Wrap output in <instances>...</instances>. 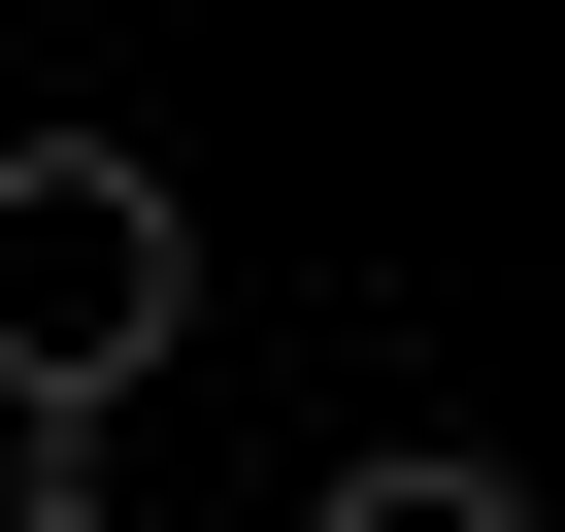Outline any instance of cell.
I'll list each match as a JSON object with an SVG mask.
<instances>
[{"mask_svg": "<svg viewBox=\"0 0 565 532\" xmlns=\"http://www.w3.org/2000/svg\"><path fill=\"white\" fill-rule=\"evenodd\" d=\"M300 532H532V466H466V433H399V466H333Z\"/></svg>", "mask_w": 565, "mask_h": 532, "instance_id": "2", "label": "cell"}, {"mask_svg": "<svg viewBox=\"0 0 565 532\" xmlns=\"http://www.w3.org/2000/svg\"><path fill=\"white\" fill-rule=\"evenodd\" d=\"M167 333H200V200H167L134 134H0V400L100 433Z\"/></svg>", "mask_w": 565, "mask_h": 532, "instance_id": "1", "label": "cell"}, {"mask_svg": "<svg viewBox=\"0 0 565 532\" xmlns=\"http://www.w3.org/2000/svg\"><path fill=\"white\" fill-rule=\"evenodd\" d=\"M0 532H100V499H0Z\"/></svg>", "mask_w": 565, "mask_h": 532, "instance_id": "3", "label": "cell"}]
</instances>
